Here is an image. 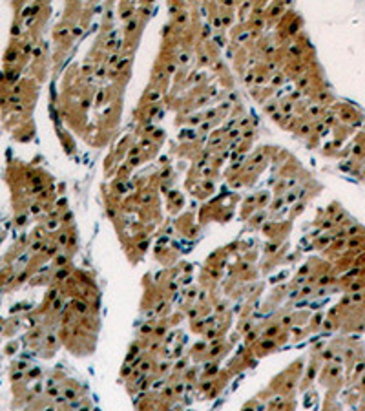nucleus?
<instances>
[{"instance_id": "nucleus-1", "label": "nucleus", "mask_w": 365, "mask_h": 411, "mask_svg": "<svg viewBox=\"0 0 365 411\" xmlns=\"http://www.w3.org/2000/svg\"><path fill=\"white\" fill-rule=\"evenodd\" d=\"M73 307H75V313H77V314H82V316H86V314L90 313V307H88V303H86V302H82V300H77V302H73Z\"/></svg>"}, {"instance_id": "nucleus-2", "label": "nucleus", "mask_w": 365, "mask_h": 411, "mask_svg": "<svg viewBox=\"0 0 365 411\" xmlns=\"http://www.w3.org/2000/svg\"><path fill=\"white\" fill-rule=\"evenodd\" d=\"M336 281V278L334 276H330V274H323V276H320V280L316 281V285L318 287H329L330 283H334Z\"/></svg>"}, {"instance_id": "nucleus-3", "label": "nucleus", "mask_w": 365, "mask_h": 411, "mask_svg": "<svg viewBox=\"0 0 365 411\" xmlns=\"http://www.w3.org/2000/svg\"><path fill=\"white\" fill-rule=\"evenodd\" d=\"M314 293V285H303V289L298 291V298H307Z\"/></svg>"}, {"instance_id": "nucleus-4", "label": "nucleus", "mask_w": 365, "mask_h": 411, "mask_svg": "<svg viewBox=\"0 0 365 411\" xmlns=\"http://www.w3.org/2000/svg\"><path fill=\"white\" fill-rule=\"evenodd\" d=\"M266 201H268V194L266 192L259 194V197H256V208H263L266 205Z\"/></svg>"}, {"instance_id": "nucleus-5", "label": "nucleus", "mask_w": 365, "mask_h": 411, "mask_svg": "<svg viewBox=\"0 0 365 411\" xmlns=\"http://www.w3.org/2000/svg\"><path fill=\"white\" fill-rule=\"evenodd\" d=\"M330 241H332V238H330V236H329V234L325 236V238H318V239H316V247H320V249H323L325 245H327V243H330Z\"/></svg>"}, {"instance_id": "nucleus-6", "label": "nucleus", "mask_w": 365, "mask_h": 411, "mask_svg": "<svg viewBox=\"0 0 365 411\" xmlns=\"http://www.w3.org/2000/svg\"><path fill=\"white\" fill-rule=\"evenodd\" d=\"M159 97H161V92H159V90H153V92H150V93L146 95V101H148V102H153V101H159Z\"/></svg>"}, {"instance_id": "nucleus-7", "label": "nucleus", "mask_w": 365, "mask_h": 411, "mask_svg": "<svg viewBox=\"0 0 365 411\" xmlns=\"http://www.w3.org/2000/svg\"><path fill=\"white\" fill-rule=\"evenodd\" d=\"M278 108H279V106H278L276 102H268V104L265 106V112H266L268 115H272V113H276V112H278Z\"/></svg>"}, {"instance_id": "nucleus-8", "label": "nucleus", "mask_w": 365, "mask_h": 411, "mask_svg": "<svg viewBox=\"0 0 365 411\" xmlns=\"http://www.w3.org/2000/svg\"><path fill=\"white\" fill-rule=\"evenodd\" d=\"M279 108H281V113H290V112H292V108H294V102L287 101V102H283Z\"/></svg>"}, {"instance_id": "nucleus-9", "label": "nucleus", "mask_w": 365, "mask_h": 411, "mask_svg": "<svg viewBox=\"0 0 365 411\" xmlns=\"http://www.w3.org/2000/svg\"><path fill=\"white\" fill-rule=\"evenodd\" d=\"M283 199H285V203H287V205L294 203V201L298 199V194H296V190H294V192H288V194H287V196H285Z\"/></svg>"}, {"instance_id": "nucleus-10", "label": "nucleus", "mask_w": 365, "mask_h": 411, "mask_svg": "<svg viewBox=\"0 0 365 411\" xmlns=\"http://www.w3.org/2000/svg\"><path fill=\"white\" fill-rule=\"evenodd\" d=\"M283 203H285V199H283V197H278V199H276V201H274V203L270 205V210H279Z\"/></svg>"}, {"instance_id": "nucleus-11", "label": "nucleus", "mask_w": 365, "mask_h": 411, "mask_svg": "<svg viewBox=\"0 0 365 411\" xmlns=\"http://www.w3.org/2000/svg\"><path fill=\"white\" fill-rule=\"evenodd\" d=\"M308 113H310V115H320V113H323V108H321V106H310V108H308Z\"/></svg>"}, {"instance_id": "nucleus-12", "label": "nucleus", "mask_w": 365, "mask_h": 411, "mask_svg": "<svg viewBox=\"0 0 365 411\" xmlns=\"http://www.w3.org/2000/svg\"><path fill=\"white\" fill-rule=\"evenodd\" d=\"M64 263H68V258H66L64 254H62V256H57V258H55V267H62Z\"/></svg>"}, {"instance_id": "nucleus-13", "label": "nucleus", "mask_w": 365, "mask_h": 411, "mask_svg": "<svg viewBox=\"0 0 365 411\" xmlns=\"http://www.w3.org/2000/svg\"><path fill=\"white\" fill-rule=\"evenodd\" d=\"M263 219H265V212H261L259 216H256V217H254V223H252V227H259V225L263 223Z\"/></svg>"}, {"instance_id": "nucleus-14", "label": "nucleus", "mask_w": 365, "mask_h": 411, "mask_svg": "<svg viewBox=\"0 0 365 411\" xmlns=\"http://www.w3.org/2000/svg\"><path fill=\"white\" fill-rule=\"evenodd\" d=\"M310 130H312L310 124H301V126H300V134H301V135H308Z\"/></svg>"}, {"instance_id": "nucleus-15", "label": "nucleus", "mask_w": 365, "mask_h": 411, "mask_svg": "<svg viewBox=\"0 0 365 411\" xmlns=\"http://www.w3.org/2000/svg\"><path fill=\"white\" fill-rule=\"evenodd\" d=\"M59 223H61L59 219H49V223H48V229H49V230H55V229L59 227Z\"/></svg>"}, {"instance_id": "nucleus-16", "label": "nucleus", "mask_w": 365, "mask_h": 411, "mask_svg": "<svg viewBox=\"0 0 365 411\" xmlns=\"http://www.w3.org/2000/svg\"><path fill=\"white\" fill-rule=\"evenodd\" d=\"M135 28H137V20H135V19H130L128 26H126V29H128V31H133Z\"/></svg>"}, {"instance_id": "nucleus-17", "label": "nucleus", "mask_w": 365, "mask_h": 411, "mask_svg": "<svg viewBox=\"0 0 365 411\" xmlns=\"http://www.w3.org/2000/svg\"><path fill=\"white\" fill-rule=\"evenodd\" d=\"M157 113H159V106H157V104H153V106L148 110V115H150V117H153V115H157Z\"/></svg>"}, {"instance_id": "nucleus-18", "label": "nucleus", "mask_w": 365, "mask_h": 411, "mask_svg": "<svg viewBox=\"0 0 365 411\" xmlns=\"http://www.w3.org/2000/svg\"><path fill=\"white\" fill-rule=\"evenodd\" d=\"M236 137H239V128L228 130V139H236Z\"/></svg>"}, {"instance_id": "nucleus-19", "label": "nucleus", "mask_w": 365, "mask_h": 411, "mask_svg": "<svg viewBox=\"0 0 365 411\" xmlns=\"http://www.w3.org/2000/svg\"><path fill=\"white\" fill-rule=\"evenodd\" d=\"M252 137H254V130L252 128H248V130L243 132V139H252Z\"/></svg>"}, {"instance_id": "nucleus-20", "label": "nucleus", "mask_w": 365, "mask_h": 411, "mask_svg": "<svg viewBox=\"0 0 365 411\" xmlns=\"http://www.w3.org/2000/svg\"><path fill=\"white\" fill-rule=\"evenodd\" d=\"M117 59H119V55H117V53L110 55V59H108V64H115V66H117Z\"/></svg>"}, {"instance_id": "nucleus-21", "label": "nucleus", "mask_w": 365, "mask_h": 411, "mask_svg": "<svg viewBox=\"0 0 365 411\" xmlns=\"http://www.w3.org/2000/svg\"><path fill=\"white\" fill-rule=\"evenodd\" d=\"M279 247V243H272V245H266V252H276V249Z\"/></svg>"}, {"instance_id": "nucleus-22", "label": "nucleus", "mask_w": 365, "mask_h": 411, "mask_svg": "<svg viewBox=\"0 0 365 411\" xmlns=\"http://www.w3.org/2000/svg\"><path fill=\"white\" fill-rule=\"evenodd\" d=\"M270 117L274 119V121H276V122H279V121H281V119H283V113H281V112H276V113H272V115H270Z\"/></svg>"}, {"instance_id": "nucleus-23", "label": "nucleus", "mask_w": 365, "mask_h": 411, "mask_svg": "<svg viewBox=\"0 0 365 411\" xmlns=\"http://www.w3.org/2000/svg\"><path fill=\"white\" fill-rule=\"evenodd\" d=\"M307 84H308V79L307 77H301L300 80H298V86H300V88H305Z\"/></svg>"}, {"instance_id": "nucleus-24", "label": "nucleus", "mask_w": 365, "mask_h": 411, "mask_svg": "<svg viewBox=\"0 0 365 411\" xmlns=\"http://www.w3.org/2000/svg\"><path fill=\"white\" fill-rule=\"evenodd\" d=\"M248 39V31H245L241 35H237V42H245V40Z\"/></svg>"}, {"instance_id": "nucleus-25", "label": "nucleus", "mask_w": 365, "mask_h": 411, "mask_svg": "<svg viewBox=\"0 0 365 411\" xmlns=\"http://www.w3.org/2000/svg\"><path fill=\"white\" fill-rule=\"evenodd\" d=\"M139 163H141V157H132V159H130V165H132V166H137Z\"/></svg>"}, {"instance_id": "nucleus-26", "label": "nucleus", "mask_w": 365, "mask_h": 411, "mask_svg": "<svg viewBox=\"0 0 365 411\" xmlns=\"http://www.w3.org/2000/svg\"><path fill=\"white\" fill-rule=\"evenodd\" d=\"M323 124H334V117H332V115H327V117L323 119Z\"/></svg>"}, {"instance_id": "nucleus-27", "label": "nucleus", "mask_w": 365, "mask_h": 411, "mask_svg": "<svg viewBox=\"0 0 365 411\" xmlns=\"http://www.w3.org/2000/svg\"><path fill=\"white\" fill-rule=\"evenodd\" d=\"M323 358H325V360H332V358H334L332 351H323Z\"/></svg>"}, {"instance_id": "nucleus-28", "label": "nucleus", "mask_w": 365, "mask_h": 411, "mask_svg": "<svg viewBox=\"0 0 365 411\" xmlns=\"http://www.w3.org/2000/svg\"><path fill=\"white\" fill-rule=\"evenodd\" d=\"M141 146H144V148H150V146H152V141H150V139H142V141H141Z\"/></svg>"}, {"instance_id": "nucleus-29", "label": "nucleus", "mask_w": 365, "mask_h": 411, "mask_svg": "<svg viewBox=\"0 0 365 411\" xmlns=\"http://www.w3.org/2000/svg\"><path fill=\"white\" fill-rule=\"evenodd\" d=\"M130 373H132V366H124V369L121 371V375L124 376V375H130Z\"/></svg>"}, {"instance_id": "nucleus-30", "label": "nucleus", "mask_w": 365, "mask_h": 411, "mask_svg": "<svg viewBox=\"0 0 365 411\" xmlns=\"http://www.w3.org/2000/svg\"><path fill=\"white\" fill-rule=\"evenodd\" d=\"M212 24H214L216 28H221V19H219V17H216V19L212 20Z\"/></svg>"}, {"instance_id": "nucleus-31", "label": "nucleus", "mask_w": 365, "mask_h": 411, "mask_svg": "<svg viewBox=\"0 0 365 411\" xmlns=\"http://www.w3.org/2000/svg\"><path fill=\"white\" fill-rule=\"evenodd\" d=\"M248 124H250V121H248V119H243V121H239V126H241V128H246Z\"/></svg>"}, {"instance_id": "nucleus-32", "label": "nucleus", "mask_w": 365, "mask_h": 411, "mask_svg": "<svg viewBox=\"0 0 365 411\" xmlns=\"http://www.w3.org/2000/svg\"><path fill=\"white\" fill-rule=\"evenodd\" d=\"M314 128H316V132H323L325 124H323V122H318V124H316V126H314Z\"/></svg>"}, {"instance_id": "nucleus-33", "label": "nucleus", "mask_w": 365, "mask_h": 411, "mask_svg": "<svg viewBox=\"0 0 365 411\" xmlns=\"http://www.w3.org/2000/svg\"><path fill=\"white\" fill-rule=\"evenodd\" d=\"M179 62H181V64H186V62H188V55H186V53L181 55V57H179Z\"/></svg>"}, {"instance_id": "nucleus-34", "label": "nucleus", "mask_w": 365, "mask_h": 411, "mask_svg": "<svg viewBox=\"0 0 365 411\" xmlns=\"http://www.w3.org/2000/svg\"><path fill=\"white\" fill-rule=\"evenodd\" d=\"M354 154H356V156H362V154H363L362 146H354Z\"/></svg>"}, {"instance_id": "nucleus-35", "label": "nucleus", "mask_w": 365, "mask_h": 411, "mask_svg": "<svg viewBox=\"0 0 365 411\" xmlns=\"http://www.w3.org/2000/svg\"><path fill=\"white\" fill-rule=\"evenodd\" d=\"M199 128H201V130H208V128H210V122H208V121H206V122H203V124H201V126H199Z\"/></svg>"}, {"instance_id": "nucleus-36", "label": "nucleus", "mask_w": 365, "mask_h": 411, "mask_svg": "<svg viewBox=\"0 0 365 411\" xmlns=\"http://www.w3.org/2000/svg\"><path fill=\"white\" fill-rule=\"evenodd\" d=\"M81 33H82V29H81V28H75V29H73V35H75V37H79Z\"/></svg>"}]
</instances>
